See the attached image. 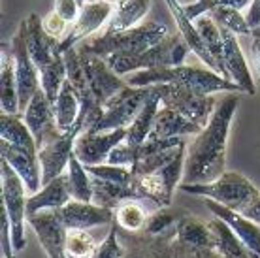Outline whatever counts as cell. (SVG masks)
<instances>
[{
  "mask_svg": "<svg viewBox=\"0 0 260 258\" xmlns=\"http://www.w3.org/2000/svg\"><path fill=\"white\" fill-rule=\"evenodd\" d=\"M72 200L70 187H68V177L66 174L55 177L49 181L47 185L40 188L36 194H30L26 200V217L36 215L40 211H47V209H59L66 206Z\"/></svg>",
  "mask_w": 260,
  "mask_h": 258,
  "instance_id": "cb8c5ba5",
  "label": "cell"
},
{
  "mask_svg": "<svg viewBox=\"0 0 260 258\" xmlns=\"http://www.w3.org/2000/svg\"><path fill=\"white\" fill-rule=\"evenodd\" d=\"M241 213L245 215L247 219H251L253 222H256V224H260V196L256 198L254 202H251Z\"/></svg>",
  "mask_w": 260,
  "mask_h": 258,
  "instance_id": "f907efd6",
  "label": "cell"
},
{
  "mask_svg": "<svg viewBox=\"0 0 260 258\" xmlns=\"http://www.w3.org/2000/svg\"><path fill=\"white\" fill-rule=\"evenodd\" d=\"M55 213L66 230H89L92 226L113 224L115 219L111 209L96 206L94 202L70 200L66 206L55 209Z\"/></svg>",
  "mask_w": 260,
  "mask_h": 258,
  "instance_id": "ac0fdd59",
  "label": "cell"
},
{
  "mask_svg": "<svg viewBox=\"0 0 260 258\" xmlns=\"http://www.w3.org/2000/svg\"><path fill=\"white\" fill-rule=\"evenodd\" d=\"M176 239L185 245L202 247V249H213L215 239L213 232L209 228L208 220H202L200 217H194L190 213H183L181 219L176 224Z\"/></svg>",
  "mask_w": 260,
  "mask_h": 258,
  "instance_id": "83f0119b",
  "label": "cell"
},
{
  "mask_svg": "<svg viewBox=\"0 0 260 258\" xmlns=\"http://www.w3.org/2000/svg\"><path fill=\"white\" fill-rule=\"evenodd\" d=\"M111 13H113V6L106 4L102 0H94L89 4L81 6L78 19L74 21L68 28V33L59 44V51L64 55L68 49L79 45L81 42H85L87 38H91L94 34L102 33L110 21Z\"/></svg>",
  "mask_w": 260,
  "mask_h": 258,
  "instance_id": "7c38bea8",
  "label": "cell"
},
{
  "mask_svg": "<svg viewBox=\"0 0 260 258\" xmlns=\"http://www.w3.org/2000/svg\"><path fill=\"white\" fill-rule=\"evenodd\" d=\"M115 219L113 222L124 230V232H132V234H138L142 232L143 228H145V222L149 219V213L145 211V207L142 206V202L140 200H126L123 202L121 206L115 207Z\"/></svg>",
  "mask_w": 260,
  "mask_h": 258,
  "instance_id": "e575fe53",
  "label": "cell"
},
{
  "mask_svg": "<svg viewBox=\"0 0 260 258\" xmlns=\"http://www.w3.org/2000/svg\"><path fill=\"white\" fill-rule=\"evenodd\" d=\"M204 204L208 207L211 215L213 217H219L226 222L234 234L238 238L241 239V243L247 247V251L251 252H256L260 256V224L253 222L251 219H247L243 213L240 211H234V209H230L226 206H221V204H217L213 200H208V198H204Z\"/></svg>",
  "mask_w": 260,
  "mask_h": 258,
  "instance_id": "603a6c76",
  "label": "cell"
},
{
  "mask_svg": "<svg viewBox=\"0 0 260 258\" xmlns=\"http://www.w3.org/2000/svg\"><path fill=\"white\" fill-rule=\"evenodd\" d=\"M26 222L32 226L40 239V245L49 258H66V230L64 224L57 217L55 209L40 211L36 215L26 217Z\"/></svg>",
  "mask_w": 260,
  "mask_h": 258,
  "instance_id": "d6986e66",
  "label": "cell"
},
{
  "mask_svg": "<svg viewBox=\"0 0 260 258\" xmlns=\"http://www.w3.org/2000/svg\"><path fill=\"white\" fill-rule=\"evenodd\" d=\"M194 23H196V28H198L202 40H204V44H206V47H208L209 53L213 55V58L217 60V64L221 66L222 78L228 79L226 68H224V58H222V33H221L219 23H217L211 15H202Z\"/></svg>",
  "mask_w": 260,
  "mask_h": 258,
  "instance_id": "d590c367",
  "label": "cell"
},
{
  "mask_svg": "<svg viewBox=\"0 0 260 258\" xmlns=\"http://www.w3.org/2000/svg\"><path fill=\"white\" fill-rule=\"evenodd\" d=\"M240 106V92H226L217 102L209 123L187 145L183 183H209L226 172V145L236 110Z\"/></svg>",
  "mask_w": 260,
  "mask_h": 258,
  "instance_id": "6da1fadb",
  "label": "cell"
},
{
  "mask_svg": "<svg viewBox=\"0 0 260 258\" xmlns=\"http://www.w3.org/2000/svg\"><path fill=\"white\" fill-rule=\"evenodd\" d=\"M209 222V228L213 232L215 251L226 258H249L247 247L241 243V239L234 234V230L219 217H213Z\"/></svg>",
  "mask_w": 260,
  "mask_h": 258,
  "instance_id": "1f68e13d",
  "label": "cell"
},
{
  "mask_svg": "<svg viewBox=\"0 0 260 258\" xmlns=\"http://www.w3.org/2000/svg\"><path fill=\"white\" fill-rule=\"evenodd\" d=\"M126 200H140L134 185H115V183H110V181L92 177V202L96 206H102L106 209L115 211V207L121 206Z\"/></svg>",
  "mask_w": 260,
  "mask_h": 258,
  "instance_id": "f546056e",
  "label": "cell"
},
{
  "mask_svg": "<svg viewBox=\"0 0 260 258\" xmlns=\"http://www.w3.org/2000/svg\"><path fill=\"white\" fill-rule=\"evenodd\" d=\"M187 143H183L179 147L176 149H168V151H162V153H155V155H149V156H143L140 160L134 162V166H132V174L134 175H147V174H155L158 172L160 168H164L166 164L174 160L177 156V153L185 147Z\"/></svg>",
  "mask_w": 260,
  "mask_h": 258,
  "instance_id": "60d3db41",
  "label": "cell"
},
{
  "mask_svg": "<svg viewBox=\"0 0 260 258\" xmlns=\"http://www.w3.org/2000/svg\"><path fill=\"white\" fill-rule=\"evenodd\" d=\"M200 132L202 128L198 124L190 123L189 119L179 115L177 111L160 106L147 140H172V138H183V136H196Z\"/></svg>",
  "mask_w": 260,
  "mask_h": 258,
  "instance_id": "d4e9b609",
  "label": "cell"
},
{
  "mask_svg": "<svg viewBox=\"0 0 260 258\" xmlns=\"http://www.w3.org/2000/svg\"><path fill=\"white\" fill-rule=\"evenodd\" d=\"M102 2H106V4H111V6H115L119 0H102Z\"/></svg>",
  "mask_w": 260,
  "mask_h": 258,
  "instance_id": "816d5d0a",
  "label": "cell"
},
{
  "mask_svg": "<svg viewBox=\"0 0 260 258\" xmlns=\"http://www.w3.org/2000/svg\"><path fill=\"white\" fill-rule=\"evenodd\" d=\"M42 25H44V30H46L51 38L59 40V42L64 38L66 33H68V28H70V23H66L55 10L47 13L46 17H42Z\"/></svg>",
  "mask_w": 260,
  "mask_h": 258,
  "instance_id": "f6af8a7d",
  "label": "cell"
},
{
  "mask_svg": "<svg viewBox=\"0 0 260 258\" xmlns=\"http://www.w3.org/2000/svg\"><path fill=\"white\" fill-rule=\"evenodd\" d=\"M183 192L194 194L200 198L213 200L221 206H226L234 211H243L245 207L260 196V190L245 175L238 172H224L221 177L209 183H192V185H179Z\"/></svg>",
  "mask_w": 260,
  "mask_h": 258,
  "instance_id": "8992f818",
  "label": "cell"
},
{
  "mask_svg": "<svg viewBox=\"0 0 260 258\" xmlns=\"http://www.w3.org/2000/svg\"><path fill=\"white\" fill-rule=\"evenodd\" d=\"M134 162H136V147L126 142L119 143L117 147L110 153V156H108V164H113V166H126V168H132Z\"/></svg>",
  "mask_w": 260,
  "mask_h": 258,
  "instance_id": "ee69618b",
  "label": "cell"
},
{
  "mask_svg": "<svg viewBox=\"0 0 260 258\" xmlns=\"http://www.w3.org/2000/svg\"><path fill=\"white\" fill-rule=\"evenodd\" d=\"M124 254H126V251L119 239V226L113 222V224H110V232H108L106 239L102 243H98L96 251L91 258H124Z\"/></svg>",
  "mask_w": 260,
  "mask_h": 258,
  "instance_id": "7bdbcfd3",
  "label": "cell"
},
{
  "mask_svg": "<svg viewBox=\"0 0 260 258\" xmlns=\"http://www.w3.org/2000/svg\"><path fill=\"white\" fill-rule=\"evenodd\" d=\"M79 4H81V6H83V4H89V2H94V0H78Z\"/></svg>",
  "mask_w": 260,
  "mask_h": 258,
  "instance_id": "f5cc1de1",
  "label": "cell"
},
{
  "mask_svg": "<svg viewBox=\"0 0 260 258\" xmlns=\"http://www.w3.org/2000/svg\"><path fill=\"white\" fill-rule=\"evenodd\" d=\"M87 172L92 177L110 181L115 185H134V174L126 166H113V164H98V166H87Z\"/></svg>",
  "mask_w": 260,
  "mask_h": 258,
  "instance_id": "b9f144b4",
  "label": "cell"
},
{
  "mask_svg": "<svg viewBox=\"0 0 260 258\" xmlns=\"http://www.w3.org/2000/svg\"><path fill=\"white\" fill-rule=\"evenodd\" d=\"M176 230L164 236H149L145 232H124L119 228V239L124 245V258H176L174 252Z\"/></svg>",
  "mask_w": 260,
  "mask_h": 258,
  "instance_id": "e0dca14e",
  "label": "cell"
},
{
  "mask_svg": "<svg viewBox=\"0 0 260 258\" xmlns=\"http://www.w3.org/2000/svg\"><path fill=\"white\" fill-rule=\"evenodd\" d=\"M0 175H2V202H4V213L10 219L12 226V241L15 252L23 251L26 247L25 239V222H26V187L19 174L2 160L0 166Z\"/></svg>",
  "mask_w": 260,
  "mask_h": 258,
  "instance_id": "9c48e42d",
  "label": "cell"
},
{
  "mask_svg": "<svg viewBox=\"0 0 260 258\" xmlns=\"http://www.w3.org/2000/svg\"><path fill=\"white\" fill-rule=\"evenodd\" d=\"M53 10L59 13L60 17L66 21V23H74L78 19L79 12H81V4L78 0H55V6Z\"/></svg>",
  "mask_w": 260,
  "mask_h": 258,
  "instance_id": "7dc6e473",
  "label": "cell"
},
{
  "mask_svg": "<svg viewBox=\"0 0 260 258\" xmlns=\"http://www.w3.org/2000/svg\"><path fill=\"white\" fill-rule=\"evenodd\" d=\"M174 33H177V26L168 10L166 13H158L153 19H145L142 25L123 30V33L102 30V33L81 42L78 47L83 53H91V55L102 58H108L115 53L138 55V53L147 51L149 47L162 42L164 38H168L170 34Z\"/></svg>",
  "mask_w": 260,
  "mask_h": 258,
  "instance_id": "7a4b0ae2",
  "label": "cell"
},
{
  "mask_svg": "<svg viewBox=\"0 0 260 258\" xmlns=\"http://www.w3.org/2000/svg\"><path fill=\"white\" fill-rule=\"evenodd\" d=\"M245 17H247L251 28H256V26H260V0H253V4L249 6L247 15H245Z\"/></svg>",
  "mask_w": 260,
  "mask_h": 258,
  "instance_id": "681fc988",
  "label": "cell"
},
{
  "mask_svg": "<svg viewBox=\"0 0 260 258\" xmlns=\"http://www.w3.org/2000/svg\"><path fill=\"white\" fill-rule=\"evenodd\" d=\"M164 6L168 8L170 13H172V17L176 21L177 30L181 34V38L187 42L190 53H194L196 57L200 58L209 70H213V72H217L219 76H222L221 66L217 64V60L213 58V55H211L209 49L206 47L200 33H198V28H196V23L190 19L189 15H187V12H185V6L179 4V0H164Z\"/></svg>",
  "mask_w": 260,
  "mask_h": 258,
  "instance_id": "7402d4cb",
  "label": "cell"
},
{
  "mask_svg": "<svg viewBox=\"0 0 260 258\" xmlns=\"http://www.w3.org/2000/svg\"><path fill=\"white\" fill-rule=\"evenodd\" d=\"M151 96V87H130L126 85L121 92L104 104V113L91 130L85 132H108V130L128 128L136 119L143 104Z\"/></svg>",
  "mask_w": 260,
  "mask_h": 258,
  "instance_id": "30bf717a",
  "label": "cell"
},
{
  "mask_svg": "<svg viewBox=\"0 0 260 258\" xmlns=\"http://www.w3.org/2000/svg\"><path fill=\"white\" fill-rule=\"evenodd\" d=\"M23 121L26 123L28 130L32 132L38 151L49 140L60 134L59 126H57V119H55V108L49 102L44 89H40L30 100V104L26 106L25 113H23Z\"/></svg>",
  "mask_w": 260,
  "mask_h": 258,
  "instance_id": "2e32d148",
  "label": "cell"
},
{
  "mask_svg": "<svg viewBox=\"0 0 260 258\" xmlns=\"http://www.w3.org/2000/svg\"><path fill=\"white\" fill-rule=\"evenodd\" d=\"M181 215L183 213L172 211L170 207H158L155 213L149 215L142 232L149 234V236H164V234L176 230V224L177 220L181 219Z\"/></svg>",
  "mask_w": 260,
  "mask_h": 258,
  "instance_id": "f35d334b",
  "label": "cell"
},
{
  "mask_svg": "<svg viewBox=\"0 0 260 258\" xmlns=\"http://www.w3.org/2000/svg\"><path fill=\"white\" fill-rule=\"evenodd\" d=\"M151 8H153V0H119L113 6V13L104 30L123 33V30L142 25L147 13L151 12Z\"/></svg>",
  "mask_w": 260,
  "mask_h": 258,
  "instance_id": "484cf974",
  "label": "cell"
},
{
  "mask_svg": "<svg viewBox=\"0 0 260 258\" xmlns=\"http://www.w3.org/2000/svg\"><path fill=\"white\" fill-rule=\"evenodd\" d=\"M126 134H128L126 128L108 130V132H81L74 145V155L85 166L106 164L111 151L126 140Z\"/></svg>",
  "mask_w": 260,
  "mask_h": 258,
  "instance_id": "9a60e30c",
  "label": "cell"
},
{
  "mask_svg": "<svg viewBox=\"0 0 260 258\" xmlns=\"http://www.w3.org/2000/svg\"><path fill=\"white\" fill-rule=\"evenodd\" d=\"M249 258H260V256L256 254V252H251V251H249Z\"/></svg>",
  "mask_w": 260,
  "mask_h": 258,
  "instance_id": "db71d44e",
  "label": "cell"
},
{
  "mask_svg": "<svg viewBox=\"0 0 260 258\" xmlns=\"http://www.w3.org/2000/svg\"><path fill=\"white\" fill-rule=\"evenodd\" d=\"M68 187H70L72 200L92 202V177L87 172V166L76 155H72L66 170Z\"/></svg>",
  "mask_w": 260,
  "mask_h": 258,
  "instance_id": "836d02e7",
  "label": "cell"
},
{
  "mask_svg": "<svg viewBox=\"0 0 260 258\" xmlns=\"http://www.w3.org/2000/svg\"><path fill=\"white\" fill-rule=\"evenodd\" d=\"M79 53H81L83 68L85 74H87V81H89L92 96H94V102L104 108V104L111 100L117 92H121L128 83H126V79H123L111 70L110 64L106 62V58L91 55V53H83L81 49H79Z\"/></svg>",
  "mask_w": 260,
  "mask_h": 258,
  "instance_id": "4fadbf2b",
  "label": "cell"
},
{
  "mask_svg": "<svg viewBox=\"0 0 260 258\" xmlns=\"http://www.w3.org/2000/svg\"><path fill=\"white\" fill-rule=\"evenodd\" d=\"M0 155L6 160L19 177L23 179L28 194H36L42 188V164L38 158V151L23 149L17 145L0 140Z\"/></svg>",
  "mask_w": 260,
  "mask_h": 258,
  "instance_id": "ffe728a7",
  "label": "cell"
},
{
  "mask_svg": "<svg viewBox=\"0 0 260 258\" xmlns=\"http://www.w3.org/2000/svg\"><path fill=\"white\" fill-rule=\"evenodd\" d=\"M126 83L130 87H153V85H179L185 89L215 94V92H241V89L230 79L219 76L217 72L200 66H172V68H155L130 74Z\"/></svg>",
  "mask_w": 260,
  "mask_h": 258,
  "instance_id": "277c9868",
  "label": "cell"
},
{
  "mask_svg": "<svg viewBox=\"0 0 260 258\" xmlns=\"http://www.w3.org/2000/svg\"><path fill=\"white\" fill-rule=\"evenodd\" d=\"M158 110H160V96H158V92H156L155 87H151V96L147 98V102L143 104V108L140 110L136 119L132 121V124L126 128L128 134H126V140H124V142L130 143V145H134V147H140V145L149 138Z\"/></svg>",
  "mask_w": 260,
  "mask_h": 258,
  "instance_id": "f1b7e54d",
  "label": "cell"
},
{
  "mask_svg": "<svg viewBox=\"0 0 260 258\" xmlns=\"http://www.w3.org/2000/svg\"><path fill=\"white\" fill-rule=\"evenodd\" d=\"M0 108L2 113H19V90L15 78V60L12 45H2V64H0ZM21 115V113H19Z\"/></svg>",
  "mask_w": 260,
  "mask_h": 258,
  "instance_id": "4316f807",
  "label": "cell"
},
{
  "mask_svg": "<svg viewBox=\"0 0 260 258\" xmlns=\"http://www.w3.org/2000/svg\"><path fill=\"white\" fill-rule=\"evenodd\" d=\"M185 156H187V145L177 153L174 160L166 164L155 174L134 175V188H136L140 200L153 202L156 207H170L174 200L176 188L183 183V172H185Z\"/></svg>",
  "mask_w": 260,
  "mask_h": 258,
  "instance_id": "52a82bcc",
  "label": "cell"
},
{
  "mask_svg": "<svg viewBox=\"0 0 260 258\" xmlns=\"http://www.w3.org/2000/svg\"><path fill=\"white\" fill-rule=\"evenodd\" d=\"M208 15H211L219 25L228 28L236 36H249L251 38V34H253V28L249 25L247 17L240 10H234V8H217V10H213Z\"/></svg>",
  "mask_w": 260,
  "mask_h": 258,
  "instance_id": "8d00e7d4",
  "label": "cell"
},
{
  "mask_svg": "<svg viewBox=\"0 0 260 258\" xmlns=\"http://www.w3.org/2000/svg\"><path fill=\"white\" fill-rule=\"evenodd\" d=\"M174 252H176V258H226L219 254L217 251H213V249L185 245L181 241H177L176 238H174Z\"/></svg>",
  "mask_w": 260,
  "mask_h": 258,
  "instance_id": "bcb514c9",
  "label": "cell"
},
{
  "mask_svg": "<svg viewBox=\"0 0 260 258\" xmlns=\"http://www.w3.org/2000/svg\"><path fill=\"white\" fill-rule=\"evenodd\" d=\"M53 108H55V119H57V126L60 132H68L70 128H74L81 113V100L68 79L62 85Z\"/></svg>",
  "mask_w": 260,
  "mask_h": 258,
  "instance_id": "4dcf8cb0",
  "label": "cell"
},
{
  "mask_svg": "<svg viewBox=\"0 0 260 258\" xmlns=\"http://www.w3.org/2000/svg\"><path fill=\"white\" fill-rule=\"evenodd\" d=\"M96 241L87 230L66 232V254L74 258H91L96 251Z\"/></svg>",
  "mask_w": 260,
  "mask_h": 258,
  "instance_id": "ab89813d",
  "label": "cell"
},
{
  "mask_svg": "<svg viewBox=\"0 0 260 258\" xmlns=\"http://www.w3.org/2000/svg\"><path fill=\"white\" fill-rule=\"evenodd\" d=\"M0 140L17 145L23 149H30V151H38L36 147V140H34L32 132L28 130L23 117L12 115V113H0Z\"/></svg>",
  "mask_w": 260,
  "mask_h": 258,
  "instance_id": "d6a6232c",
  "label": "cell"
},
{
  "mask_svg": "<svg viewBox=\"0 0 260 258\" xmlns=\"http://www.w3.org/2000/svg\"><path fill=\"white\" fill-rule=\"evenodd\" d=\"M251 58L260 76V26L253 28V34H251Z\"/></svg>",
  "mask_w": 260,
  "mask_h": 258,
  "instance_id": "c3c4849f",
  "label": "cell"
},
{
  "mask_svg": "<svg viewBox=\"0 0 260 258\" xmlns=\"http://www.w3.org/2000/svg\"><path fill=\"white\" fill-rule=\"evenodd\" d=\"M221 26V25H219ZM222 33V58H224V68H226L228 79L236 83L245 94H256V85H254L253 74L249 70V64L243 53L241 45L238 42V36L232 34L228 28L221 26Z\"/></svg>",
  "mask_w": 260,
  "mask_h": 258,
  "instance_id": "44dd1931",
  "label": "cell"
},
{
  "mask_svg": "<svg viewBox=\"0 0 260 258\" xmlns=\"http://www.w3.org/2000/svg\"><path fill=\"white\" fill-rule=\"evenodd\" d=\"M2 258H15V256H2Z\"/></svg>",
  "mask_w": 260,
  "mask_h": 258,
  "instance_id": "11a10c76",
  "label": "cell"
},
{
  "mask_svg": "<svg viewBox=\"0 0 260 258\" xmlns=\"http://www.w3.org/2000/svg\"><path fill=\"white\" fill-rule=\"evenodd\" d=\"M12 53L15 60V78H17V90H19V113L23 115L26 106L30 104L34 94L42 89L40 83V72L30 58V53L26 49L25 34L23 30H17V34L12 38Z\"/></svg>",
  "mask_w": 260,
  "mask_h": 258,
  "instance_id": "5bb4252c",
  "label": "cell"
},
{
  "mask_svg": "<svg viewBox=\"0 0 260 258\" xmlns=\"http://www.w3.org/2000/svg\"><path fill=\"white\" fill-rule=\"evenodd\" d=\"M19 28L25 34L26 49L30 58L40 72V83L47 94L49 102L55 104L60 89L66 81V62L64 55L59 51V40L51 38L44 30L42 17L36 13L26 15Z\"/></svg>",
  "mask_w": 260,
  "mask_h": 258,
  "instance_id": "3957f363",
  "label": "cell"
},
{
  "mask_svg": "<svg viewBox=\"0 0 260 258\" xmlns=\"http://www.w3.org/2000/svg\"><path fill=\"white\" fill-rule=\"evenodd\" d=\"M81 132H83V121L78 119L74 128H70L68 132H60L38 151V158L42 164V187L55 177L66 174L68 162L74 155L76 140Z\"/></svg>",
  "mask_w": 260,
  "mask_h": 258,
  "instance_id": "8fae6325",
  "label": "cell"
},
{
  "mask_svg": "<svg viewBox=\"0 0 260 258\" xmlns=\"http://www.w3.org/2000/svg\"><path fill=\"white\" fill-rule=\"evenodd\" d=\"M190 53L187 42L181 38L179 30L170 34L168 38L149 47L147 51L128 55V53H115L106 58V62L117 76H126L142 70H155V68H172V66L185 64V58Z\"/></svg>",
  "mask_w": 260,
  "mask_h": 258,
  "instance_id": "5b68a950",
  "label": "cell"
},
{
  "mask_svg": "<svg viewBox=\"0 0 260 258\" xmlns=\"http://www.w3.org/2000/svg\"><path fill=\"white\" fill-rule=\"evenodd\" d=\"M160 96V106L170 108V110L177 111L179 115L189 119L190 123L198 124L204 128L209 123V119L213 115L217 102L213 94H204V92H196V90L185 89L179 85H153Z\"/></svg>",
  "mask_w": 260,
  "mask_h": 258,
  "instance_id": "ba28073f",
  "label": "cell"
},
{
  "mask_svg": "<svg viewBox=\"0 0 260 258\" xmlns=\"http://www.w3.org/2000/svg\"><path fill=\"white\" fill-rule=\"evenodd\" d=\"M253 0H194L190 4H183L190 19L196 21L202 15H208L217 8H234V10H249Z\"/></svg>",
  "mask_w": 260,
  "mask_h": 258,
  "instance_id": "74e56055",
  "label": "cell"
}]
</instances>
